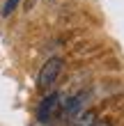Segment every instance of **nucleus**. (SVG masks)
Masks as SVG:
<instances>
[{
    "label": "nucleus",
    "mask_w": 124,
    "mask_h": 126,
    "mask_svg": "<svg viewBox=\"0 0 124 126\" xmlns=\"http://www.w3.org/2000/svg\"><path fill=\"white\" fill-rule=\"evenodd\" d=\"M62 71V60L60 57H51V60L44 62V66L39 69V76H37V87L41 92L51 90V85L57 80V76H60Z\"/></svg>",
    "instance_id": "nucleus-1"
},
{
    "label": "nucleus",
    "mask_w": 124,
    "mask_h": 126,
    "mask_svg": "<svg viewBox=\"0 0 124 126\" xmlns=\"http://www.w3.org/2000/svg\"><path fill=\"white\" fill-rule=\"evenodd\" d=\"M18 2H21V0H5V5H2V16H9V14L16 9Z\"/></svg>",
    "instance_id": "nucleus-4"
},
{
    "label": "nucleus",
    "mask_w": 124,
    "mask_h": 126,
    "mask_svg": "<svg viewBox=\"0 0 124 126\" xmlns=\"http://www.w3.org/2000/svg\"><path fill=\"white\" fill-rule=\"evenodd\" d=\"M97 122V112L94 110H78V112L69 119V126H92Z\"/></svg>",
    "instance_id": "nucleus-3"
},
{
    "label": "nucleus",
    "mask_w": 124,
    "mask_h": 126,
    "mask_svg": "<svg viewBox=\"0 0 124 126\" xmlns=\"http://www.w3.org/2000/svg\"><path fill=\"white\" fill-rule=\"evenodd\" d=\"M60 106H62V101H60V94H48L46 99H44L39 103V110H37V117H39V122H51L53 117L60 112Z\"/></svg>",
    "instance_id": "nucleus-2"
},
{
    "label": "nucleus",
    "mask_w": 124,
    "mask_h": 126,
    "mask_svg": "<svg viewBox=\"0 0 124 126\" xmlns=\"http://www.w3.org/2000/svg\"><path fill=\"white\" fill-rule=\"evenodd\" d=\"M92 126H113V124L108 122V119H97V122H94Z\"/></svg>",
    "instance_id": "nucleus-5"
}]
</instances>
